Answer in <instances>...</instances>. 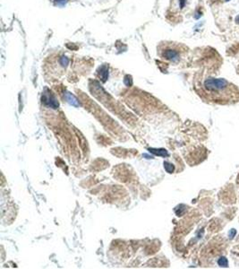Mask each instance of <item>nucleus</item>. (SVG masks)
Wrapping results in <instances>:
<instances>
[{
	"mask_svg": "<svg viewBox=\"0 0 239 269\" xmlns=\"http://www.w3.org/2000/svg\"><path fill=\"white\" fill-rule=\"evenodd\" d=\"M164 168L166 169V172H168V173H173L174 172V169H175V167L173 164L167 162H164Z\"/></svg>",
	"mask_w": 239,
	"mask_h": 269,
	"instance_id": "7",
	"label": "nucleus"
},
{
	"mask_svg": "<svg viewBox=\"0 0 239 269\" xmlns=\"http://www.w3.org/2000/svg\"><path fill=\"white\" fill-rule=\"evenodd\" d=\"M185 4H186V0H180V6H181V8L184 7Z\"/></svg>",
	"mask_w": 239,
	"mask_h": 269,
	"instance_id": "11",
	"label": "nucleus"
},
{
	"mask_svg": "<svg viewBox=\"0 0 239 269\" xmlns=\"http://www.w3.org/2000/svg\"><path fill=\"white\" fill-rule=\"evenodd\" d=\"M65 97L66 101L68 102L69 104H71L72 106H75V107H78V106H79V102H78V100L75 98V96L73 95L72 93H70V92H65Z\"/></svg>",
	"mask_w": 239,
	"mask_h": 269,
	"instance_id": "4",
	"label": "nucleus"
},
{
	"mask_svg": "<svg viewBox=\"0 0 239 269\" xmlns=\"http://www.w3.org/2000/svg\"><path fill=\"white\" fill-rule=\"evenodd\" d=\"M219 265H220V266H228V260L225 258H219Z\"/></svg>",
	"mask_w": 239,
	"mask_h": 269,
	"instance_id": "9",
	"label": "nucleus"
},
{
	"mask_svg": "<svg viewBox=\"0 0 239 269\" xmlns=\"http://www.w3.org/2000/svg\"><path fill=\"white\" fill-rule=\"evenodd\" d=\"M56 1H57V3H58V5H60V6H64V5H65V4H66L67 0H56Z\"/></svg>",
	"mask_w": 239,
	"mask_h": 269,
	"instance_id": "10",
	"label": "nucleus"
},
{
	"mask_svg": "<svg viewBox=\"0 0 239 269\" xmlns=\"http://www.w3.org/2000/svg\"><path fill=\"white\" fill-rule=\"evenodd\" d=\"M162 56L166 59L171 61H177L179 59V53L177 49L174 48H166L163 50Z\"/></svg>",
	"mask_w": 239,
	"mask_h": 269,
	"instance_id": "3",
	"label": "nucleus"
},
{
	"mask_svg": "<svg viewBox=\"0 0 239 269\" xmlns=\"http://www.w3.org/2000/svg\"><path fill=\"white\" fill-rule=\"evenodd\" d=\"M226 1H229V0H226Z\"/></svg>",
	"mask_w": 239,
	"mask_h": 269,
	"instance_id": "13",
	"label": "nucleus"
},
{
	"mask_svg": "<svg viewBox=\"0 0 239 269\" xmlns=\"http://www.w3.org/2000/svg\"><path fill=\"white\" fill-rule=\"evenodd\" d=\"M235 22H236L237 23H239V16L235 18Z\"/></svg>",
	"mask_w": 239,
	"mask_h": 269,
	"instance_id": "12",
	"label": "nucleus"
},
{
	"mask_svg": "<svg viewBox=\"0 0 239 269\" xmlns=\"http://www.w3.org/2000/svg\"><path fill=\"white\" fill-rule=\"evenodd\" d=\"M149 152L153 153L154 155H158V156H162V157H167L168 153L165 149H156V148H150Z\"/></svg>",
	"mask_w": 239,
	"mask_h": 269,
	"instance_id": "5",
	"label": "nucleus"
},
{
	"mask_svg": "<svg viewBox=\"0 0 239 269\" xmlns=\"http://www.w3.org/2000/svg\"><path fill=\"white\" fill-rule=\"evenodd\" d=\"M42 102L46 106L50 107L52 109H58L59 106L58 100L48 89H46L43 94H42Z\"/></svg>",
	"mask_w": 239,
	"mask_h": 269,
	"instance_id": "2",
	"label": "nucleus"
},
{
	"mask_svg": "<svg viewBox=\"0 0 239 269\" xmlns=\"http://www.w3.org/2000/svg\"><path fill=\"white\" fill-rule=\"evenodd\" d=\"M60 64H61V66H64V67H65V66H67V65H68V63H69V60H68V59L66 58V56H62V58H60Z\"/></svg>",
	"mask_w": 239,
	"mask_h": 269,
	"instance_id": "8",
	"label": "nucleus"
},
{
	"mask_svg": "<svg viewBox=\"0 0 239 269\" xmlns=\"http://www.w3.org/2000/svg\"><path fill=\"white\" fill-rule=\"evenodd\" d=\"M100 75L101 76V79L103 82H105L107 79H108V69L107 66H102L101 68V72H100Z\"/></svg>",
	"mask_w": 239,
	"mask_h": 269,
	"instance_id": "6",
	"label": "nucleus"
},
{
	"mask_svg": "<svg viewBox=\"0 0 239 269\" xmlns=\"http://www.w3.org/2000/svg\"><path fill=\"white\" fill-rule=\"evenodd\" d=\"M204 88L212 95L215 102L222 104L235 102L238 100L237 89L225 79L209 77L204 82Z\"/></svg>",
	"mask_w": 239,
	"mask_h": 269,
	"instance_id": "1",
	"label": "nucleus"
}]
</instances>
